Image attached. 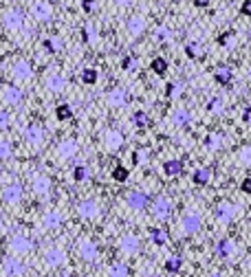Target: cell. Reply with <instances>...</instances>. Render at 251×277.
Masks as SVG:
<instances>
[{
    "instance_id": "cell-8",
    "label": "cell",
    "mask_w": 251,
    "mask_h": 277,
    "mask_svg": "<svg viewBox=\"0 0 251 277\" xmlns=\"http://www.w3.org/2000/svg\"><path fill=\"white\" fill-rule=\"evenodd\" d=\"M77 253L84 262H95L99 257V248L91 238H79L77 240Z\"/></svg>"
},
{
    "instance_id": "cell-21",
    "label": "cell",
    "mask_w": 251,
    "mask_h": 277,
    "mask_svg": "<svg viewBox=\"0 0 251 277\" xmlns=\"http://www.w3.org/2000/svg\"><path fill=\"white\" fill-rule=\"evenodd\" d=\"M128 101V92L124 88H112V91H108L106 95V104L110 108H121Z\"/></svg>"
},
{
    "instance_id": "cell-40",
    "label": "cell",
    "mask_w": 251,
    "mask_h": 277,
    "mask_svg": "<svg viewBox=\"0 0 251 277\" xmlns=\"http://www.w3.org/2000/svg\"><path fill=\"white\" fill-rule=\"evenodd\" d=\"M9 123H11V117H9V112L0 108V130H7Z\"/></svg>"
},
{
    "instance_id": "cell-48",
    "label": "cell",
    "mask_w": 251,
    "mask_h": 277,
    "mask_svg": "<svg viewBox=\"0 0 251 277\" xmlns=\"http://www.w3.org/2000/svg\"><path fill=\"white\" fill-rule=\"evenodd\" d=\"M207 108H210L212 112H218V110H220V101H218V99H212L210 104H207Z\"/></svg>"
},
{
    "instance_id": "cell-23",
    "label": "cell",
    "mask_w": 251,
    "mask_h": 277,
    "mask_svg": "<svg viewBox=\"0 0 251 277\" xmlns=\"http://www.w3.org/2000/svg\"><path fill=\"white\" fill-rule=\"evenodd\" d=\"M163 172H165V176H179V174L183 172V161L170 158V161L163 163Z\"/></svg>"
},
{
    "instance_id": "cell-33",
    "label": "cell",
    "mask_w": 251,
    "mask_h": 277,
    "mask_svg": "<svg viewBox=\"0 0 251 277\" xmlns=\"http://www.w3.org/2000/svg\"><path fill=\"white\" fill-rule=\"evenodd\" d=\"M11 154H13L11 141H9V139H0V161H7V158H11Z\"/></svg>"
},
{
    "instance_id": "cell-14",
    "label": "cell",
    "mask_w": 251,
    "mask_h": 277,
    "mask_svg": "<svg viewBox=\"0 0 251 277\" xmlns=\"http://www.w3.org/2000/svg\"><path fill=\"white\" fill-rule=\"evenodd\" d=\"M0 99H2L7 106H18V104H22V99H25V92H22L18 86H13V84H7V86H2V91H0Z\"/></svg>"
},
{
    "instance_id": "cell-5",
    "label": "cell",
    "mask_w": 251,
    "mask_h": 277,
    "mask_svg": "<svg viewBox=\"0 0 251 277\" xmlns=\"http://www.w3.org/2000/svg\"><path fill=\"white\" fill-rule=\"evenodd\" d=\"M31 189L36 196L46 198V196H51V191H53V178L46 176V174H36V176L31 178Z\"/></svg>"
},
{
    "instance_id": "cell-12",
    "label": "cell",
    "mask_w": 251,
    "mask_h": 277,
    "mask_svg": "<svg viewBox=\"0 0 251 277\" xmlns=\"http://www.w3.org/2000/svg\"><path fill=\"white\" fill-rule=\"evenodd\" d=\"M55 152H58V156L62 158V161H71V158L77 156L79 152V143L75 139H62L58 143V148H55Z\"/></svg>"
},
{
    "instance_id": "cell-24",
    "label": "cell",
    "mask_w": 251,
    "mask_h": 277,
    "mask_svg": "<svg viewBox=\"0 0 251 277\" xmlns=\"http://www.w3.org/2000/svg\"><path fill=\"white\" fill-rule=\"evenodd\" d=\"M42 46H44L49 53H58V51H62L64 42H62V37H60V35H49V37H44Z\"/></svg>"
},
{
    "instance_id": "cell-16",
    "label": "cell",
    "mask_w": 251,
    "mask_h": 277,
    "mask_svg": "<svg viewBox=\"0 0 251 277\" xmlns=\"http://www.w3.org/2000/svg\"><path fill=\"white\" fill-rule=\"evenodd\" d=\"M117 246H119V251L126 253V255H135V253L141 248V242L135 233H124V236L117 240Z\"/></svg>"
},
{
    "instance_id": "cell-54",
    "label": "cell",
    "mask_w": 251,
    "mask_h": 277,
    "mask_svg": "<svg viewBox=\"0 0 251 277\" xmlns=\"http://www.w3.org/2000/svg\"><path fill=\"white\" fill-rule=\"evenodd\" d=\"M214 277H220V275H214Z\"/></svg>"
},
{
    "instance_id": "cell-6",
    "label": "cell",
    "mask_w": 251,
    "mask_h": 277,
    "mask_svg": "<svg viewBox=\"0 0 251 277\" xmlns=\"http://www.w3.org/2000/svg\"><path fill=\"white\" fill-rule=\"evenodd\" d=\"M0 198H2V203H7V205L22 203V198H25V187H22L20 183H9V185L2 187Z\"/></svg>"
},
{
    "instance_id": "cell-15",
    "label": "cell",
    "mask_w": 251,
    "mask_h": 277,
    "mask_svg": "<svg viewBox=\"0 0 251 277\" xmlns=\"http://www.w3.org/2000/svg\"><path fill=\"white\" fill-rule=\"evenodd\" d=\"M11 73L18 82H31L33 79V66L29 60H16L11 66Z\"/></svg>"
},
{
    "instance_id": "cell-43",
    "label": "cell",
    "mask_w": 251,
    "mask_h": 277,
    "mask_svg": "<svg viewBox=\"0 0 251 277\" xmlns=\"http://www.w3.org/2000/svg\"><path fill=\"white\" fill-rule=\"evenodd\" d=\"M82 9H84L86 13L95 11V0H82Z\"/></svg>"
},
{
    "instance_id": "cell-39",
    "label": "cell",
    "mask_w": 251,
    "mask_h": 277,
    "mask_svg": "<svg viewBox=\"0 0 251 277\" xmlns=\"http://www.w3.org/2000/svg\"><path fill=\"white\" fill-rule=\"evenodd\" d=\"M174 123H177V125H187L189 123V112L183 110V108H181V110H177V112H174Z\"/></svg>"
},
{
    "instance_id": "cell-41",
    "label": "cell",
    "mask_w": 251,
    "mask_h": 277,
    "mask_svg": "<svg viewBox=\"0 0 251 277\" xmlns=\"http://www.w3.org/2000/svg\"><path fill=\"white\" fill-rule=\"evenodd\" d=\"M185 53H187V58H189V60L198 58V49H196V44H187V46H185Z\"/></svg>"
},
{
    "instance_id": "cell-1",
    "label": "cell",
    "mask_w": 251,
    "mask_h": 277,
    "mask_svg": "<svg viewBox=\"0 0 251 277\" xmlns=\"http://www.w3.org/2000/svg\"><path fill=\"white\" fill-rule=\"evenodd\" d=\"M2 27L9 31V33H18V31L25 29V13L20 9L11 7L2 13Z\"/></svg>"
},
{
    "instance_id": "cell-29",
    "label": "cell",
    "mask_w": 251,
    "mask_h": 277,
    "mask_svg": "<svg viewBox=\"0 0 251 277\" xmlns=\"http://www.w3.org/2000/svg\"><path fill=\"white\" fill-rule=\"evenodd\" d=\"M132 125H137V128H148V125H150V117L145 115L143 110L132 112Z\"/></svg>"
},
{
    "instance_id": "cell-27",
    "label": "cell",
    "mask_w": 251,
    "mask_h": 277,
    "mask_svg": "<svg viewBox=\"0 0 251 277\" xmlns=\"http://www.w3.org/2000/svg\"><path fill=\"white\" fill-rule=\"evenodd\" d=\"M143 18H139V16H132L130 20H128V33L130 35H139L141 31H143Z\"/></svg>"
},
{
    "instance_id": "cell-38",
    "label": "cell",
    "mask_w": 251,
    "mask_h": 277,
    "mask_svg": "<svg viewBox=\"0 0 251 277\" xmlns=\"http://www.w3.org/2000/svg\"><path fill=\"white\" fill-rule=\"evenodd\" d=\"M192 181L196 183V185H207V183H210V170H196Z\"/></svg>"
},
{
    "instance_id": "cell-2",
    "label": "cell",
    "mask_w": 251,
    "mask_h": 277,
    "mask_svg": "<svg viewBox=\"0 0 251 277\" xmlns=\"http://www.w3.org/2000/svg\"><path fill=\"white\" fill-rule=\"evenodd\" d=\"M22 139H25V143L33 150L42 148V145H44V128H42L40 123H27L25 130H22Z\"/></svg>"
},
{
    "instance_id": "cell-46",
    "label": "cell",
    "mask_w": 251,
    "mask_h": 277,
    "mask_svg": "<svg viewBox=\"0 0 251 277\" xmlns=\"http://www.w3.org/2000/svg\"><path fill=\"white\" fill-rule=\"evenodd\" d=\"M240 11H243V16H251V0H245Z\"/></svg>"
},
{
    "instance_id": "cell-13",
    "label": "cell",
    "mask_w": 251,
    "mask_h": 277,
    "mask_svg": "<svg viewBox=\"0 0 251 277\" xmlns=\"http://www.w3.org/2000/svg\"><path fill=\"white\" fill-rule=\"evenodd\" d=\"M42 260H44V264L49 266V269H60V266H64V262H66V253L60 246H51L44 251Z\"/></svg>"
},
{
    "instance_id": "cell-17",
    "label": "cell",
    "mask_w": 251,
    "mask_h": 277,
    "mask_svg": "<svg viewBox=\"0 0 251 277\" xmlns=\"http://www.w3.org/2000/svg\"><path fill=\"white\" fill-rule=\"evenodd\" d=\"M104 145H106V150H110V152H117V150L124 145V134H121V130L108 128L106 132H104Z\"/></svg>"
},
{
    "instance_id": "cell-42",
    "label": "cell",
    "mask_w": 251,
    "mask_h": 277,
    "mask_svg": "<svg viewBox=\"0 0 251 277\" xmlns=\"http://www.w3.org/2000/svg\"><path fill=\"white\" fill-rule=\"evenodd\" d=\"M121 68H124V70H132V68H135V58H130V55H128V58H124V62H121Z\"/></svg>"
},
{
    "instance_id": "cell-36",
    "label": "cell",
    "mask_w": 251,
    "mask_h": 277,
    "mask_svg": "<svg viewBox=\"0 0 251 277\" xmlns=\"http://www.w3.org/2000/svg\"><path fill=\"white\" fill-rule=\"evenodd\" d=\"M150 68H152V73H157V75H165L168 73V62H165L163 58H154L152 64H150Z\"/></svg>"
},
{
    "instance_id": "cell-11",
    "label": "cell",
    "mask_w": 251,
    "mask_h": 277,
    "mask_svg": "<svg viewBox=\"0 0 251 277\" xmlns=\"http://www.w3.org/2000/svg\"><path fill=\"white\" fill-rule=\"evenodd\" d=\"M62 224H64L62 211H58V209H46L44 214H42V227H44L46 231H58Z\"/></svg>"
},
{
    "instance_id": "cell-20",
    "label": "cell",
    "mask_w": 251,
    "mask_h": 277,
    "mask_svg": "<svg viewBox=\"0 0 251 277\" xmlns=\"http://www.w3.org/2000/svg\"><path fill=\"white\" fill-rule=\"evenodd\" d=\"M44 86H46V91H49V92H64L66 77H64L62 73H51L49 77H46Z\"/></svg>"
},
{
    "instance_id": "cell-49",
    "label": "cell",
    "mask_w": 251,
    "mask_h": 277,
    "mask_svg": "<svg viewBox=\"0 0 251 277\" xmlns=\"http://www.w3.org/2000/svg\"><path fill=\"white\" fill-rule=\"evenodd\" d=\"M229 37H231V31H227V33H220V35H218V44H227V42H229Z\"/></svg>"
},
{
    "instance_id": "cell-31",
    "label": "cell",
    "mask_w": 251,
    "mask_h": 277,
    "mask_svg": "<svg viewBox=\"0 0 251 277\" xmlns=\"http://www.w3.org/2000/svg\"><path fill=\"white\" fill-rule=\"evenodd\" d=\"M128 178H130V170L124 165H117L115 170H112V181L115 183H126Z\"/></svg>"
},
{
    "instance_id": "cell-18",
    "label": "cell",
    "mask_w": 251,
    "mask_h": 277,
    "mask_svg": "<svg viewBox=\"0 0 251 277\" xmlns=\"http://www.w3.org/2000/svg\"><path fill=\"white\" fill-rule=\"evenodd\" d=\"M170 214H172V203L168 198H163V196H159L152 203V215L157 220H168Z\"/></svg>"
},
{
    "instance_id": "cell-22",
    "label": "cell",
    "mask_w": 251,
    "mask_h": 277,
    "mask_svg": "<svg viewBox=\"0 0 251 277\" xmlns=\"http://www.w3.org/2000/svg\"><path fill=\"white\" fill-rule=\"evenodd\" d=\"M71 176H73L75 183H88L91 181V167L86 163H77L73 167V172H71Z\"/></svg>"
},
{
    "instance_id": "cell-37",
    "label": "cell",
    "mask_w": 251,
    "mask_h": 277,
    "mask_svg": "<svg viewBox=\"0 0 251 277\" xmlns=\"http://www.w3.org/2000/svg\"><path fill=\"white\" fill-rule=\"evenodd\" d=\"M97 79H99V75H97V70H95V68H84L82 70V82L84 84L93 86V84H97Z\"/></svg>"
},
{
    "instance_id": "cell-4",
    "label": "cell",
    "mask_w": 251,
    "mask_h": 277,
    "mask_svg": "<svg viewBox=\"0 0 251 277\" xmlns=\"http://www.w3.org/2000/svg\"><path fill=\"white\" fill-rule=\"evenodd\" d=\"M2 273L7 277H22L27 273V264L20 260V255H7L2 260Z\"/></svg>"
},
{
    "instance_id": "cell-26",
    "label": "cell",
    "mask_w": 251,
    "mask_h": 277,
    "mask_svg": "<svg viewBox=\"0 0 251 277\" xmlns=\"http://www.w3.org/2000/svg\"><path fill=\"white\" fill-rule=\"evenodd\" d=\"M82 37L86 44H95L97 42V31H95V25L93 22H84L82 27Z\"/></svg>"
},
{
    "instance_id": "cell-25",
    "label": "cell",
    "mask_w": 251,
    "mask_h": 277,
    "mask_svg": "<svg viewBox=\"0 0 251 277\" xmlns=\"http://www.w3.org/2000/svg\"><path fill=\"white\" fill-rule=\"evenodd\" d=\"M150 240H152L157 246H163V244H168V231L165 229H159V227H154V229H150Z\"/></svg>"
},
{
    "instance_id": "cell-10",
    "label": "cell",
    "mask_w": 251,
    "mask_h": 277,
    "mask_svg": "<svg viewBox=\"0 0 251 277\" xmlns=\"http://www.w3.org/2000/svg\"><path fill=\"white\" fill-rule=\"evenodd\" d=\"M75 214H77L82 220H93V218H97V215H99V205H97V200H93V198L79 200L77 207H75Z\"/></svg>"
},
{
    "instance_id": "cell-3",
    "label": "cell",
    "mask_w": 251,
    "mask_h": 277,
    "mask_svg": "<svg viewBox=\"0 0 251 277\" xmlns=\"http://www.w3.org/2000/svg\"><path fill=\"white\" fill-rule=\"evenodd\" d=\"M53 4L49 2V0H33L31 2V16L33 20L42 22V25H46V22L53 20Z\"/></svg>"
},
{
    "instance_id": "cell-50",
    "label": "cell",
    "mask_w": 251,
    "mask_h": 277,
    "mask_svg": "<svg viewBox=\"0 0 251 277\" xmlns=\"http://www.w3.org/2000/svg\"><path fill=\"white\" fill-rule=\"evenodd\" d=\"M194 7L205 9V7H210V0H194Z\"/></svg>"
},
{
    "instance_id": "cell-51",
    "label": "cell",
    "mask_w": 251,
    "mask_h": 277,
    "mask_svg": "<svg viewBox=\"0 0 251 277\" xmlns=\"http://www.w3.org/2000/svg\"><path fill=\"white\" fill-rule=\"evenodd\" d=\"M243 119H245V123H249V125H251V108H247V110H245Z\"/></svg>"
},
{
    "instance_id": "cell-47",
    "label": "cell",
    "mask_w": 251,
    "mask_h": 277,
    "mask_svg": "<svg viewBox=\"0 0 251 277\" xmlns=\"http://www.w3.org/2000/svg\"><path fill=\"white\" fill-rule=\"evenodd\" d=\"M240 189H243L245 194H251V178H245L243 185H240Z\"/></svg>"
},
{
    "instance_id": "cell-35",
    "label": "cell",
    "mask_w": 251,
    "mask_h": 277,
    "mask_svg": "<svg viewBox=\"0 0 251 277\" xmlns=\"http://www.w3.org/2000/svg\"><path fill=\"white\" fill-rule=\"evenodd\" d=\"M214 77H216V82H218V84L227 86V84H231V77H234V73H231L229 68H218Z\"/></svg>"
},
{
    "instance_id": "cell-52",
    "label": "cell",
    "mask_w": 251,
    "mask_h": 277,
    "mask_svg": "<svg viewBox=\"0 0 251 277\" xmlns=\"http://www.w3.org/2000/svg\"><path fill=\"white\" fill-rule=\"evenodd\" d=\"M115 4H119V7H126V4H130V0H112Z\"/></svg>"
},
{
    "instance_id": "cell-30",
    "label": "cell",
    "mask_w": 251,
    "mask_h": 277,
    "mask_svg": "<svg viewBox=\"0 0 251 277\" xmlns=\"http://www.w3.org/2000/svg\"><path fill=\"white\" fill-rule=\"evenodd\" d=\"M214 251L218 257H227V255H231V251H234V244H231L229 240H220L218 244H216Z\"/></svg>"
},
{
    "instance_id": "cell-7",
    "label": "cell",
    "mask_w": 251,
    "mask_h": 277,
    "mask_svg": "<svg viewBox=\"0 0 251 277\" xmlns=\"http://www.w3.org/2000/svg\"><path fill=\"white\" fill-rule=\"evenodd\" d=\"M9 248H11L13 255H27V253H31L33 248H36V242H33L29 236L18 233V236H13L11 240H9Z\"/></svg>"
},
{
    "instance_id": "cell-44",
    "label": "cell",
    "mask_w": 251,
    "mask_h": 277,
    "mask_svg": "<svg viewBox=\"0 0 251 277\" xmlns=\"http://www.w3.org/2000/svg\"><path fill=\"white\" fill-rule=\"evenodd\" d=\"M165 95H168V97H174V95H177V84L170 82L168 86H165Z\"/></svg>"
},
{
    "instance_id": "cell-34",
    "label": "cell",
    "mask_w": 251,
    "mask_h": 277,
    "mask_svg": "<svg viewBox=\"0 0 251 277\" xmlns=\"http://www.w3.org/2000/svg\"><path fill=\"white\" fill-rule=\"evenodd\" d=\"M181 266H183V262H181V257L179 255L168 257V260H165V271H168V273H179Z\"/></svg>"
},
{
    "instance_id": "cell-19",
    "label": "cell",
    "mask_w": 251,
    "mask_h": 277,
    "mask_svg": "<svg viewBox=\"0 0 251 277\" xmlns=\"http://www.w3.org/2000/svg\"><path fill=\"white\" fill-rule=\"evenodd\" d=\"M181 229H183V233H196L198 229H201V215H198L196 211L185 214L181 220Z\"/></svg>"
},
{
    "instance_id": "cell-9",
    "label": "cell",
    "mask_w": 251,
    "mask_h": 277,
    "mask_svg": "<svg viewBox=\"0 0 251 277\" xmlns=\"http://www.w3.org/2000/svg\"><path fill=\"white\" fill-rule=\"evenodd\" d=\"M126 205L132 211H143L150 205V196L145 194V191L132 189V191H128V194H126Z\"/></svg>"
},
{
    "instance_id": "cell-45",
    "label": "cell",
    "mask_w": 251,
    "mask_h": 277,
    "mask_svg": "<svg viewBox=\"0 0 251 277\" xmlns=\"http://www.w3.org/2000/svg\"><path fill=\"white\" fill-rule=\"evenodd\" d=\"M132 163H135V165L143 163V152H132Z\"/></svg>"
},
{
    "instance_id": "cell-28",
    "label": "cell",
    "mask_w": 251,
    "mask_h": 277,
    "mask_svg": "<svg viewBox=\"0 0 251 277\" xmlns=\"http://www.w3.org/2000/svg\"><path fill=\"white\" fill-rule=\"evenodd\" d=\"M108 275L110 277H128V266L124 262H112V264L108 266Z\"/></svg>"
},
{
    "instance_id": "cell-53",
    "label": "cell",
    "mask_w": 251,
    "mask_h": 277,
    "mask_svg": "<svg viewBox=\"0 0 251 277\" xmlns=\"http://www.w3.org/2000/svg\"><path fill=\"white\" fill-rule=\"evenodd\" d=\"M58 277H73V275H69V273H62V275H58Z\"/></svg>"
},
{
    "instance_id": "cell-32",
    "label": "cell",
    "mask_w": 251,
    "mask_h": 277,
    "mask_svg": "<svg viewBox=\"0 0 251 277\" xmlns=\"http://www.w3.org/2000/svg\"><path fill=\"white\" fill-rule=\"evenodd\" d=\"M55 117H58L60 121H69L71 117H73V108H71L69 104H60L58 108H55Z\"/></svg>"
}]
</instances>
